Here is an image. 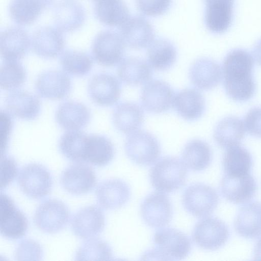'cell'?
Returning a JSON list of instances; mask_svg holds the SVG:
<instances>
[{
	"mask_svg": "<svg viewBox=\"0 0 261 261\" xmlns=\"http://www.w3.org/2000/svg\"><path fill=\"white\" fill-rule=\"evenodd\" d=\"M253 67V56L245 49H234L226 55L222 64L223 85L231 99L243 102L254 95L256 86Z\"/></svg>",
	"mask_w": 261,
	"mask_h": 261,
	"instance_id": "1",
	"label": "cell"
},
{
	"mask_svg": "<svg viewBox=\"0 0 261 261\" xmlns=\"http://www.w3.org/2000/svg\"><path fill=\"white\" fill-rule=\"evenodd\" d=\"M153 247L142 255V259L177 260L186 258L192 249L190 239L173 228L157 230L153 237Z\"/></svg>",
	"mask_w": 261,
	"mask_h": 261,
	"instance_id": "2",
	"label": "cell"
},
{
	"mask_svg": "<svg viewBox=\"0 0 261 261\" xmlns=\"http://www.w3.org/2000/svg\"><path fill=\"white\" fill-rule=\"evenodd\" d=\"M188 171L182 161L175 156L160 159L150 169V183L156 190L171 193L182 187L186 181Z\"/></svg>",
	"mask_w": 261,
	"mask_h": 261,
	"instance_id": "3",
	"label": "cell"
},
{
	"mask_svg": "<svg viewBox=\"0 0 261 261\" xmlns=\"http://www.w3.org/2000/svg\"><path fill=\"white\" fill-rule=\"evenodd\" d=\"M124 150L130 161L143 166L154 164L161 154L158 139L150 133L143 130L138 129L128 134L125 141Z\"/></svg>",
	"mask_w": 261,
	"mask_h": 261,
	"instance_id": "4",
	"label": "cell"
},
{
	"mask_svg": "<svg viewBox=\"0 0 261 261\" xmlns=\"http://www.w3.org/2000/svg\"><path fill=\"white\" fill-rule=\"evenodd\" d=\"M219 202L216 191L211 186L202 183L190 185L184 191L182 203L185 210L197 218L211 215Z\"/></svg>",
	"mask_w": 261,
	"mask_h": 261,
	"instance_id": "5",
	"label": "cell"
},
{
	"mask_svg": "<svg viewBox=\"0 0 261 261\" xmlns=\"http://www.w3.org/2000/svg\"><path fill=\"white\" fill-rule=\"evenodd\" d=\"M125 44L120 34L105 30L95 37L91 47L92 56L99 65L114 66L123 59Z\"/></svg>",
	"mask_w": 261,
	"mask_h": 261,
	"instance_id": "6",
	"label": "cell"
},
{
	"mask_svg": "<svg viewBox=\"0 0 261 261\" xmlns=\"http://www.w3.org/2000/svg\"><path fill=\"white\" fill-rule=\"evenodd\" d=\"M18 184L21 191L35 199L42 198L51 191L53 178L43 165L31 163L23 166L18 175Z\"/></svg>",
	"mask_w": 261,
	"mask_h": 261,
	"instance_id": "7",
	"label": "cell"
},
{
	"mask_svg": "<svg viewBox=\"0 0 261 261\" xmlns=\"http://www.w3.org/2000/svg\"><path fill=\"white\" fill-rule=\"evenodd\" d=\"M70 218L68 207L57 199H47L37 208L34 215L35 225L42 231L55 233L62 230Z\"/></svg>",
	"mask_w": 261,
	"mask_h": 261,
	"instance_id": "8",
	"label": "cell"
},
{
	"mask_svg": "<svg viewBox=\"0 0 261 261\" xmlns=\"http://www.w3.org/2000/svg\"><path fill=\"white\" fill-rule=\"evenodd\" d=\"M229 235L225 223L218 218L208 217L195 224L192 233L194 243L200 248L215 250L223 246Z\"/></svg>",
	"mask_w": 261,
	"mask_h": 261,
	"instance_id": "9",
	"label": "cell"
},
{
	"mask_svg": "<svg viewBox=\"0 0 261 261\" xmlns=\"http://www.w3.org/2000/svg\"><path fill=\"white\" fill-rule=\"evenodd\" d=\"M140 212L144 222L153 228L168 225L173 216L172 203L163 192H155L147 196L140 205Z\"/></svg>",
	"mask_w": 261,
	"mask_h": 261,
	"instance_id": "10",
	"label": "cell"
},
{
	"mask_svg": "<svg viewBox=\"0 0 261 261\" xmlns=\"http://www.w3.org/2000/svg\"><path fill=\"white\" fill-rule=\"evenodd\" d=\"M175 93L171 86L165 81L152 80L143 87L141 101L147 112L160 114L168 111L173 104Z\"/></svg>",
	"mask_w": 261,
	"mask_h": 261,
	"instance_id": "11",
	"label": "cell"
},
{
	"mask_svg": "<svg viewBox=\"0 0 261 261\" xmlns=\"http://www.w3.org/2000/svg\"><path fill=\"white\" fill-rule=\"evenodd\" d=\"M1 233L5 238L16 240L22 238L28 228V220L15 205L12 199L5 194H1Z\"/></svg>",
	"mask_w": 261,
	"mask_h": 261,
	"instance_id": "12",
	"label": "cell"
},
{
	"mask_svg": "<svg viewBox=\"0 0 261 261\" xmlns=\"http://www.w3.org/2000/svg\"><path fill=\"white\" fill-rule=\"evenodd\" d=\"M60 182L63 188L73 195H82L91 191L96 184L94 170L90 166L76 162L63 172Z\"/></svg>",
	"mask_w": 261,
	"mask_h": 261,
	"instance_id": "13",
	"label": "cell"
},
{
	"mask_svg": "<svg viewBox=\"0 0 261 261\" xmlns=\"http://www.w3.org/2000/svg\"><path fill=\"white\" fill-rule=\"evenodd\" d=\"M88 92L95 104L103 107L111 106L119 99L121 86L119 81L113 74L101 72L90 79Z\"/></svg>",
	"mask_w": 261,
	"mask_h": 261,
	"instance_id": "14",
	"label": "cell"
},
{
	"mask_svg": "<svg viewBox=\"0 0 261 261\" xmlns=\"http://www.w3.org/2000/svg\"><path fill=\"white\" fill-rule=\"evenodd\" d=\"M256 188V182L250 173L239 175L225 174L220 186L223 197L235 204L249 201L254 196Z\"/></svg>",
	"mask_w": 261,
	"mask_h": 261,
	"instance_id": "15",
	"label": "cell"
},
{
	"mask_svg": "<svg viewBox=\"0 0 261 261\" xmlns=\"http://www.w3.org/2000/svg\"><path fill=\"white\" fill-rule=\"evenodd\" d=\"M119 28L120 35L125 45L129 48H144L148 47L154 40L153 27L143 17L135 16L129 17Z\"/></svg>",
	"mask_w": 261,
	"mask_h": 261,
	"instance_id": "16",
	"label": "cell"
},
{
	"mask_svg": "<svg viewBox=\"0 0 261 261\" xmlns=\"http://www.w3.org/2000/svg\"><path fill=\"white\" fill-rule=\"evenodd\" d=\"M105 226L104 214L95 205L80 209L74 215L71 221V227L74 234L83 239L98 235L102 231Z\"/></svg>",
	"mask_w": 261,
	"mask_h": 261,
	"instance_id": "17",
	"label": "cell"
},
{
	"mask_svg": "<svg viewBox=\"0 0 261 261\" xmlns=\"http://www.w3.org/2000/svg\"><path fill=\"white\" fill-rule=\"evenodd\" d=\"M35 90L41 97L51 100L62 99L71 91L72 84L69 77L58 70L41 73L35 84Z\"/></svg>",
	"mask_w": 261,
	"mask_h": 261,
	"instance_id": "18",
	"label": "cell"
},
{
	"mask_svg": "<svg viewBox=\"0 0 261 261\" xmlns=\"http://www.w3.org/2000/svg\"><path fill=\"white\" fill-rule=\"evenodd\" d=\"M97 203L106 210L119 208L129 200L131 192L128 185L120 179L112 178L99 183L96 189Z\"/></svg>",
	"mask_w": 261,
	"mask_h": 261,
	"instance_id": "19",
	"label": "cell"
},
{
	"mask_svg": "<svg viewBox=\"0 0 261 261\" xmlns=\"http://www.w3.org/2000/svg\"><path fill=\"white\" fill-rule=\"evenodd\" d=\"M204 22L214 34H221L230 27L233 18L234 0H204Z\"/></svg>",
	"mask_w": 261,
	"mask_h": 261,
	"instance_id": "20",
	"label": "cell"
},
{
	"mask_svg": "<svg viewBox=\"0 0 261 261\" xmlns=\"http://www.w3.org/2000/svg\"><path fill=\"white\" fill-rule=\"evenodd\" d=\"M31 41L33 51L44 59L58 57L65 46L62 32L51 27L45 26L37 29L34 32Z\"/></svg>",
	"mask_w": 261,
	"mask_h": 261,
	"instance_id": "21",
	"label": "cell"
},
{
	"mask_svg": "<svg viewBox=\"0 0 261 261\" xmlns=\"http://www.w3.org/2000/svg\"><path fill=\"white\" fill-rule=\"evenodd\" d=\"M31 40L27 32L18 27L8 28L1 33L0 50L6 61H18L28 53Z\"/></svg>",
	"mask_w": 261,
	"mask_h": 261,
	"instance_id": "22",
	"label": "cell"
},
{
	"mask_svg": "<svg viewBox=\"0 0 261 261\" xmlns=\"http://www.w3.org/2000/svg\"><path fill=\"white\" fill-rule=\"evenodd\" d=\"M189 75L191 82L197 89L209 90L220 83L222 72L217 62L209 58H201L192 64Z\"/></svg>",
	"mask_w": 261,
	"mask_h": 261,
	"instance_id": "23",
	"label": "cell"
},
{
	"mask_svg": "<svg viewBox=\"0 0 261 261\" xmlns=\"http://www.w3.org/2000/svg\"><path fill=\"white\" fill-rule=\"evenodd\" d=\"M7 112L19 119L32 120L39 115L41 102L35 95L24 90H16L5 98Z\"/></svg>",
	"mask_w": 261,
	"mask_h": 261,
	"instance_id": "24",
	"label": "cell"
},
{
	"mask_svg": "<svg viewBox=\"0 0 261 261\" xmlns=\"http://www.w3.org/2000/svg\"><path fill=\"white\" fill-rule=\"evenodd\" d=\"M86 19L83 5L73 0H64L57 4L54 10L56 28L61 32H70L80 29Z\"/></svg>",
	"mask_w": 261,
	"mask_h": 261,
	"instance_id": "25",
	"label": "cell"
},
{
	"mask_svg": "<svg viewBox=\"0 0 261 261\" xmlns=\"http://www.w3.org/2000/svg\"><path fill=\"white\" fill-rule=\"evenodd\" d=\"M178 115L187 121L199 119L205 110V99L197 89L186 88L175 95L173 104Z\"/></svg>",
	"mask_w": 261,
	"mask_h": 261,
	"instance_id": "26",
	"label": "cell"
},
{
	"mask_svg": "<svg viewBox=\"0 0 261 261\" xmlns=\"http://www.w3.org/2000/svg\"><path fill=\"white\" fill-rule=\"evenodd\" d=\"M56 120L64 129L77 130L85 127L89 122L91 113L84 104L75 101H67L58 108Z\"/></svg>",
	"mask_w": 261,
	"mask_h": 261,
	"instance_id": "27",
	"label": "cell"
},
{
	"mask_svg": "<svg viewBox=\"0 0 261 261\" xmlns=\"http://www.w3.org/2000/svg\"><path fill=\"white\" fill-rule=\"evenodd\" d=\"M144 118L142 107L130 101L119 103L115 107L112 113V121L115 128L125 134L138 130L143 124Z\"/></svg>",
	"mask_w": 261,
	"mask_h": 261,
	"instance_id": "28",
	"label": "cell"
},
{
	"mask_svg": "<svg viewBox=\"0 0 261 261\" xmlns=\"http://www.w3.org/2000/svg\"><path fill=\"white\" fill-rule=\"evenodd\" d=\"M234 227L236 232L245 238L261 236V202L253 201L242 207L235 218Z\"/></svg>",
	"mask_w": 261,
	"mask_h": 261,
	"instance_id": "29",
	"label": "cell"
},
{
	"mask_svg": "<svg viewBox=\"0 0 261 261\" xmlns=\"http://www.w3.org/2000/svg\"><path fill=\"white\" fill-rule=\"evenodd\" d=\"M119 79L129 86L145 84L152 76V68L148 62L138 57L123 59L117 69Z\"/></svg>",
	"mask_w": 261,
	"mask_h": 261,
	"instance_id": "30",
	"label": "cell"
},
{
	"mask_svg": "<svg viewBox=\"0 0 261 261\" xmlns=\"http://www.w3.org/2000/svg\"><path fill=\"white\" fill-rule=\"evenodd\" d=\"M53 2V0H11L9 6V14L16 23L30 25Z\"/></svg>",
	"mask_w": 261,
	"mask_h": 261,
	"instance_id": "31",
	"label": "cell"
},
{
	"mask_svg": "<svg viewBox=\"0 0 261 261\" xmlns=\"http://www.w3.org/2000/svg\"><path fill=\"white\" fill-rule=\"evenodd\" d=\"M245 135V126L242 120L235 116H228L217 123L213 136L219 146L228 148L239 145Z\"/></svg>",
	"mask_w": 261,
	"mask_h": 261,
	"instance_id": "32",
	"label": "cell"
},
{
	"mask_svg": "<svg viewBox=\"0 0 261 261\" xmlns=\"http://www.w3.org/2000/svg\"><path fill=\"white\" fill-rule=\"evenodd\" d=\"M94 10L97 19L111 27H120L129 18L128 9L122 0L96 2Z\"/></svg>",
	"mask_w": 261,
	"mask_h": 261,
	"instance_id": "33",
	"label": "cell"
},
{
	"mask_svg": "<svg viewBox=\"0 0 261 261\" xmlns=\"http://www.w3.org/2000/svg\"><path fill=\"white\" fill-rule=\"evenodd\" d=\"M114 155V147L107 137L99 135H88L85 162L102 167L109 164Z\"/></svg>",
	"mask_w": 261,
	"mask_h": 261,
	"instance_id": "34",
	"label": "cell"
},
{
	"mask_svg": "<svg viewBox=\"0 0 261 261\" xmlns=\"http://www.w3.org/2000/svg\"><path fill=\"white\" fill-rule=\"evenodd\" d=\"M147 61L151 67L158 71H165L173 66L177 58L175 46L170 41L154 39L148 47Z\"/></svg>",
	"mask_w": 261,
	"mask_h": 261,
	"instance_id": "35",
	"label": "cell"
},
{
	"mask_svg": "<svg viewBox=\"0 0 261 261\" xmlns=\"http://www.w3.org/2000/svg\"><path fill=\"white\" fill-rule=\"evenodd\" d=\"M181 156L186 167L193 171L206 169L212 160L210 145L200 139H193L188 142L182 149Z\"/></svg>",
	"mask_w": 261,
	"mask_h": 261,
	"instance_id": "36",
	"label": "cell"
},
{
	"mask_svg": "<svg viewBox=\"0 0 261 261\" xmlns=\"http://www.w3.org/2000/svg\"><path fill=\"white\" fill-rule=\"evenodd\" d=\"M252 163L251 153L239 145L227 148L222 160L225 174L234 175L250 173Z\"/></svg>",
	"mask_w": 261,
	"mask_h": 261,
	"instance_id": "37",
	"label": "cell"
},
{
	"mask_svg": "<svg viewBox=\"0 0 261 261\" xmlns=\"http://www.w3.org/2000/svg\"><path fill=\"white\" fill-rule=\"evenodd\" d=\"M87 137L88 135L78 130L67 132L59 140L60 151L71 161L84 162Z\"/></svg>",
	"mask_w": 261,
	"mask_h": 261,
	"instance_id": "38",
	"label": "cell"
},
{
	"mask_svg": "<svg viewBox=\"0 0 261 261\" xmlns=\"http://www.w3.org/2000/svg\"><path fill=\"white\" fill-rule=\"evenodd\" d=\"M60 62L65 72L75 76L87 75L93 66L92 59L88 54L76 50H67L64 52Z\"/></svg>",
	"mask_w": 261,
	"mask_h": 261,
	"instance_id": "39",
	"label": "cell"
},
{
	"mask_svg": "<svg viewBox=\"0 0 261 261\" xmlns=\"http://www.w3.org/2000/svg\"><path fill=\"white\" fill-rule=\"evenodd\" d=\"M113 251L106 241L97 238H90L84 242L75 253L76 260H111Z\"/></svg>",
	"mask_w": 261,
	"mask_h": 261,
	"instance_id": "40",
	"label": "cell"
},
{
	"mask_svg": "<svg viewBox=\"0 0 261 261\" xmlns=\"http://www.w3.org/2000/svg\"><path fill=\"white\" fill-rule=\"evenodd\" d=\"M27 72L17 61H6L0 69V86L5 90H12L22 86L27 80Z\"/></svg>",
	"mask_w": 261,
	"mask_h": 261,
	"instance_id": "41",
	"label": "cell"
},
{
	"mask_svg": "<svg viewBox=\"0 0 261 261\" xmlns=\"http://www.w3.org/2000/svg\"><path fill=\"white\" fill-rule=\"evenodd\" d=\"M14 256L17 260H39L42 257L43 250L38 242L31 239H25L17 245Z\"/></svg>",
	"mask_w": 261,
	"mask_h": 261,
	"instance_id": "42",
	"label": "cell"
},
{
	"mask_svg": "<svg viewBox=\"0 0 261 261\" xmlns=\"http://www.w3.org/2000/svg\"><path fill=\"white\" fill-rule=\"evenodd\" d=\"M137 7L143 14L151 17L166 13L172 4V0H136Z\"/></svg>",
	"mask_w": 261,
	"mask_h": 261,
	"instance_id": "43",
	"label": "cell"
},
{
	"mask_svg": "<svg viewBox=\"0 0 261 261\" xmlns=\"http://www.w3.org/2000/svg\"><path fill=\"white\" fill-rule=\"evenodd\" d=\"M1 188H5L15 179L18 173L15 160L8 155H2L1 164Z\"/></svg>",
	"mask_w": 261,
	"mask_h": 261,
	"instance_id": "44",
	"label": "cell"
},
{
	"mask_svg": "<svg viewBox=\"0 0 261 261\" xmlns=\"http://www.w3.org/2000/svg\"><path fill=\"white\" fill-rule=\"evenodd\" d=\"M244 122V126L249 134L261 138V107L250 109L245 117Z\"/></svg>",
	"mask_w": 261,
	"mask_h": 261,
	"instance_id": "45",
	"label": "cell"
},
{
	"mask_svg": "<svg viewBox=\"0 0 261 261\" xmlns=\"http://www.w3.org/2000/svg\"><path fill=\"white\" fill-rule=\"evenodd\" d=\"M0 120L1 127L4 128V130H1L2 152L3 153V151L6 149L8 137L13 124L11 117L7 112H1Z\"/></svg>",
	"mask_w": 261,
	"mask_h": 261,
	"instance_id": "46",
	"label": "cell"
},
{
	"mask_svg": "<svg viewBox=\"0 0 261 261\" xmlns=\"http://www.w3.org/2000/svg\"><path fill=\"white\" fill-rule=\"evenodd\" d=\"M252 56L256 63L261 66V38L256 42L253 46Z\"/></svg>",
	"mask_w": 261,
	"mask_h": 261,
	"instance_id": "47",
	"label": "cell"
},
{
	"mask_svg": "<svg viewBox=\"0 0 261 261\" xmlns=\"http://www.w3.org/2000/svg\"><path fill=\"white\" fill-rule=\"evenodd\" d=\"M253 253V259L261 260V238H260L255 244Z\"/></svg>",
	"mask_w": 261,
	"mask_h": 261,
	"instance_id": "48",
	"label": "cell"
},
{
	"mask_svg": "<svg viewBox=\"0 0 261 261\" xmlns=\"http://www.w3.org/2000/svg\"><path fill=\"white\" fill-rule=\"evenodd\" d=\"M93 1H95V2H98V1H101V0H93Z\"/></svg>",
	"mask_w": 261,
	"mask_h": 261,
	"instance_id": "49",
	"label": "cell"
}]
</instances>
